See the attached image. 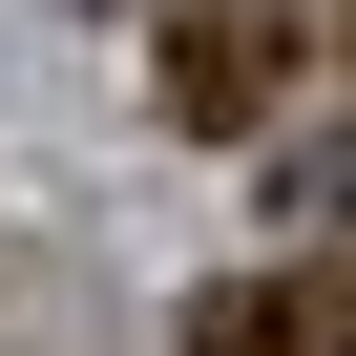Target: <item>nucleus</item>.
<instances>
[{"label":"nucleus","instance_id":"1","mask_svg":"<svg viewBox=\"0 0 356 356\" xmlns=\"http://www.w3.org/2000/svg\"><path fill=\"white\" fill-rule=\"evenodd\" d=\"M273 84H293V0H189V22H168V126L231 147Z\"/></svg>","mask_w":356,"mask_h":356},{"label":"nucleus","instance_id":"2","mask_svg":"<svg viewBox=\"0 0 356 356\" xmlns=\"http://www.w3.org/2000/svg\"><path fill=\"white\" fill-rule=\"evenodd\" d=\"M189 356H356V273H293V293H210Z\"/></svg>","mask_w":356,"mask_h":356}]
</instances>
